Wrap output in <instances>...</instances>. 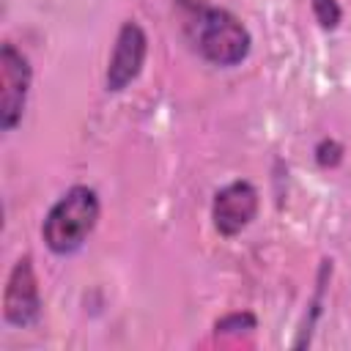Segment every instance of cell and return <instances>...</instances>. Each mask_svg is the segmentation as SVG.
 I'll list each match as a JSON object with an SVG mask.
<instances>
[{"mask_svg":"<svg viewBox=\"0 0 351 351\" xmlns=\"http://www.w3.org/2000/svg\"><path fill=\"white\" fill-rule=\"evenodd\" d=\"M181 25L192 47L214 66H239L252 47L250 30L225 8L206 3H186L181 8Z\"/></svg>","mask_w":351,"mask_h":351,"instance_id":"6da1fadb","label":"cell"},{"mask_svg":"<svg viewBox=\"0 0 351 351\" xmlns=\"http://www.w3.org/2000/svg\"><path fill=\"white\" fill-rule=\"evenodd\" d=\"M99 211H101V206H99L96 189H90L85 184L66 189L58 197V203L49 208V214L41 225L44 244L55 255L77 252L93 233V228L99 222Z\"/></svg>","mask_w":351,"mask_h":351,"instance_id":"7a4b0ae2","label":"cell"},{"mask_svg":"<svg viewBox=\"0 0 351 351\" xmlns=\"http://www.w3.org/2000/svg\"><path fill=\"white\" fill-rule=\"evenodd\" d=\"M30 63L27 58L14 47H0V129L14 132L22 121L25 101L30 93Z\"/></svg>","mask_w":351,"mask_h":351,"instance_id":"3957f363","label":"cell"},{"mask_svg":"<svg viewBox=\"0 0 351 351\" xmlns=\"http://www.w3.org/2000/svg\"><path fill=\"white\" fill-rule=\"evenodd\" d=\"M41 315V293H38V280H36V269H33V258L22 255L5 280V291H3V318L11 326H30L36 324Z\"/></svg>","mask_w":351,"mask_h":351,"instance_id":"277c9868","label":"cell"},{"mask_svg":"<svg viewBox=\"0 0 351 351\" xmlns=\"http://www.w3.org/2000/svg\"><path fill=\"white\" fill-rule=\"evenodd\" d=\"M145 52H148L145 30L137 22H123L121 30H118V36H115L112 55L107 60V74H104L107 90L118 93V90L129 88L137 80V74L143 71Z\"/></svg>","mask_w":351,"mask_h":351,"instance_id":"5b68a950","label":"cell"},{"mask_svg":"<svg viewBox=\"0 0 351 351\" xmlns=\"http://www.w3.org/2000/svg\"><path fill=\"white\" fill-rule=\"evenodd\" d=\"M258 214V189L250 181H233L214 195L211 219L217 233L239 236Z\"/></svg>","mask_w":351,"mask_h":351,"instance_id":"8992f818","label":"cell"},{"mask_svg":"<svg viewBox=\"0 0 351 351\" xmlns=\"http://www.w3.org/2000/svg\"><path fill=\"white\" fill-rule=\"evenodd\" d=\"M250 329H255V315L252 313H230V315H225L214 324L217 335H241V332H250Z\"/></svg>","mask_w":351,"mask_h":351,"instance_id":"52a82bcc","label":"cell"},{"mask_svg":"<svg viewBox=\"0 0 351 351\" xmlns=\"http://www.w3.org/2000/svg\"><path fill=\"white\" fill-rule=\"evenodd\" d=\"M313 14L324 30H335L340 25V5L337 0H313Z\"/></svg>","mask_w":351,"mask_h":351,"instance_id":"ba28073f","label":"cell"},{"mask_svg":"<svg viewBox=\"0 0 351 351\" xmlns=\"http://www.w3.org/2000/svg\"><path fill=\"white\" fill-rule=\"evenodd\" d=\"M340 159H343V145H340L337 140L326 137V140H321V143L315 145V162H318L321 167H337Z\"/></svg>","mask_w":351,"mask_h":351,"instance_id":"9c48e42d","label":"cell"}]
</instances>
